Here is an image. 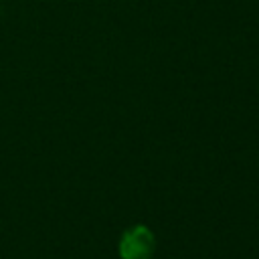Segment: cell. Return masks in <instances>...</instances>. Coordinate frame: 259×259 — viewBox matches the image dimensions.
Here are the masks:
<instances>
[{"instance_id":"1","label":"cell","mask_w":259,"mask_h":259,"mask_svg":"<svg viewBox=\"0 0 259 259\" xmlns=\"http://www.w3.org/2000/svg\"><path fill=\"white\" fill-rule=\"evenodd\" d=\"M117 251L121 259H152L156 251L154 233L146 225H134L123 231Z\"/></svg>"}]
</instances>
